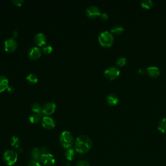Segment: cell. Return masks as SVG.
<instances>
[{"label": "cell", "mask_w": 166, "mask_h": 166, "mask_svg": "<svg viewBox=\"0 0 166 166\" xmlns=\"http://www.w3.org/2000/svg\"><path fill=\"white\" fill-rule=\"evenodd\" d=\"M92 147V142L90 137L82 134L79 136L75 143V149L80 154L87 153Z\"/></svg>", "instance_id": "cell-1"}, {"label": "cell", "mask_w": 166, "mask_h": 166, "mask_svg": "<svg viewBox=\"0 0 166 166\" xmlns=\"http://www.w3.org/2000/svg\"><path fill=\"white\" fill-rule=\"evenodd\" d=\"M124 31V27L121 25H115L110 30L112 33H114L116 35H119L122 33Z\"/></svg>", "instance_id": "cell-22"}, {"label": "cell", "mask_w": 166, "mask_h": 166, "mask_svg": "<svg viewBox=\"0 0 166 166\" xmlns=\"http://www.w3.org/2000/svg\"><path fill=\"white\" fill-rule=\"evenodd\" d=\"M147 73L149 74V76H151L153 78H156L159 77L160 74V69L157 67V66H149L146 70Z\"/></svg>", "instance_id": "cell-13"}, {"label": "cell", "mask_w": 166, "mask_h": 166, "mask_svg": "<svg viewBox=\"0 0 166 166\" xmlns=\"http://www.w3.org/2000/svg\"><path fill=\"white\" fill-rule=\"evenodd\" d=\"M158 129L163 133L166 132V118H163L159 121L158 124Z\"/></svg>", "instance_id": "cell-18"}, {"label": "cell", "mask_w": 166, "mask_h": 166, "mask_svg": "<svg viewBox=\"0 0 166 166\" xmlns=\"http://www.w3.org/2000/svg\"><path fill=\"white\" fill-rule=\"evenodd\" d=\"M86 14L88 18H95L98 17V16H100L101 12L97 7L92 5L87 8V9L86 11Z\"/></svg>", "instance_id": "cell-9"}, {"label": "cell", "mask_w": 166, "mask_h": 166, "mask_svg": "<svg viewBox=\"0 0 166 166\" xmlns=\"http://www.w3.org/2000/svg\"><path fill=\"white\" fill-rule=\"evenodd\" d=\"M42 119V118H41V114L37 113L31 114L29 117V121L32 123H38Z\"/></svg>", "instance_id": "cell-20"}, {"label": "cell", "mask_w": 166, "mask_h": 166, "mask_svg": "<svg viewBox=\"0 0 166 166\" xmlns=\"http://www.w3.org/2000/svg\"><path fill=\"white\" fill-rule=\"evenodd\" d=\"M53 51V47H51V46H44L43 48H42V52L44 55H49L51 54Z\"/></svg>", "instance_id": "cell-25"}, {"label": "cell", "mask_w": 166, "mask_h": 166, "mask_svg": "<svg viewBox=\"0 0 166 166\" xmlns=\"http://www.w3.org/2000/svg\"><path fill=\"white\" fill-rule=\"evenodd\" d=\"M99 44L103 47H110L114 43V38L112 33L110 31H105L102 32L98 38Z\"/></svg>", "instance_id": "cell-2"}, {"label": "cell", "mask_w": 166, "mask_h": 166, "mask_svg": "<svg viewBox=\"0 0 166 166\" xmlns=\"http://www.w3.org/2000/svg\"><path fill=\"white\" fill-rule=\"evenodd\" d=\"M17 47H18L17 42L12 38L7 39L5 41L4 48L5 51L8 53H12L15 51L16 49H17Z\"/></svg>", "instance_id": "cell-6"}, {"label": "cell", "mask_w": 166, "mask_h": 166, "mask_svg": "<svg viewBox=\"0 0 166 166\" xmlns=\"http://www.w3.org/2000/svg\"><path fill=\"white\" fill-rule=\"evenodd\" d=\"M40 161L46 166H52L55 164V159L53 155L47 153L42 154Z\"/></svg>", "instance_id": "cell-7"}, {"label": "cell", "mask_w": 166, "mask_h": 166, "mask_svg": "<svg viewBox=\"0 0 166 166\" xmlns=\"http://www.w3.org/2000/svg\"><path fill=\"white\" fill-rule=\"evenodd\" d=\"M153 2L152 0H143L141 3V5L144 9H150V8L153 6Z\"/></svg>", "instance_id": "cell-24"}, {"label": "cell", "mask_w": 166, "mask_h": 166, "mask_svg": "<svg viewBox=\"0 0 166 166\" xmlns=\"http://www.w3.org/2000/svg\"><path fill=\"white\" fill-rule=\"evenodd\" d=\"M42 125L46 129L51 130L55 127V121L49 116H44L42 119Z\"/></svg>", "instance_id": "cell-8"}, {"label": "cell", "mask_w": 166, "mask_h": 166, "mask_svg": "<svg viewBox=\"0 0 166 166\" xmlns=\"http://www.w3.org/2000/svg\"><path fill=\"white\" fill-rule=\"evenodd\" d=\"M65 156L68 161H72L74 158L76 157V152H75L74 149L71 148L68 149L65 153Z\"/></svg>", "instance_id": "cell-17"}, {"label": "cell", "mask_w": 166, "mask_h": 166, "mask_svg": "<svg viewBox=\"0 0 166 166\" xmlns=\"http://www.w3.org/2000/svg\"><path fill=\"white\" fill-rule=\"evenodd\" d=\"M31 110L34 113H37L39 114H41L42 113V108L41 106L37 103H34L32 104Z\"/></svg>", "instance_id": "cell-23"}, {"label": "cell", "mask_w": 166, "mask_h": 166, "mask_svg": "<svg viewBox=\"0 0 166 166\" xmlns=\"http://www.w3.org/2000/svg\"><path fill=\"white\" fill-rule=\"evenodd\" d=\"M7 90L8 92H9L10 94H12L14 92V87L13 86H9V87H8L7 88Z\"/></svg>", "instance_id": "cell-31"}, {"label": "cell", "mask_w": 166, "mask_h": 166, "mask_svg": "<svg viewBox=\"0 0 166 166\" xmlns=\"http://www.w3.org/2000/svg\"><path fill=\"white\" fill-rule=\"evenodd\" d=\"M18 153L14 150L6 151L3 156V160L7 165H13L18 160Z\"/></svg>", "instance_id": "cell-4"}, {"label": "cell", "mask_w": 166, "mask_h": 166, "mask_svg": "<svg viewBox=\"0 0 166 166\" xmlns=\"http://www.w3.org/2000/svg\"><path fill=\"white\" fill-rule=\"evenodd\" d=\"M120 74V70L118 68L115 67V66H112V67L107 68L104 72L105 77L109 80H114L116 78H118Z\"/></svg>", "instance_id": "cell-5"}, {"label": "cell", "mask_w": 166, "mask_h": 166, "mask_svg": "<svg viewBox=\"0 0 166 166\" xmlns=\"http://www.w3.org/2000/svg\"><path fill=\"white\" fill-rule=\"evenodd\" d=\"M12 3L14 4L16 6L21 7L22 5V3L24 2L23 0H12Z\"/></svg>", "instance_id": "cell-28"}, {"label": "cell", "mask_w": 166, "mask_h": 166, "mask_svg": "<svg viewBox=\"0 0 166 166\" xmlns=\"http://www.w3.org/2000/svg\"><path fill=\"white\" fill-rule=\"evenodd\" d=\"M106 101L108 104L110 106H115L118 104L119 101V98L117 95L114 94H110L106 97Z\"/></svg>", "instance_id": "cell-15"}, {"label": "cell", "mask_w": 166, "mask_h": 166, "mask_svg": "<svg viewBox=\"0 0 166 166\" xmlns=\"http://www.w3.org/2000/svg\"><path fill=\"white\" fill-rule=\"evenodd\" d=\"M18 35V32L17 31H14L12 32V38L15 39V38H16Z\"/></svg>", "instance_id": "cell-32"}, {"label": "cell", "mask_w": 166, "mask_h": 166, "mask_svg": "<svg viewBox=\"0 0 166 166\" xmlns=\"http://www.w3.org/2000/svg\"><path fill=\"white\" fill-rule=\"evenodd\" d=\"M23 149H22V148H20V147H19L18 149V151H17V153H20V154H21V153H22V152H23Z\"/></svg>", "instance_id": "cell-33"}, {"label": "cell", "mask_w": 166, "mask_h": 166, "mask_svg": "<svg viewBox=\"0 0 166 166\" xmlns=\"http://www.w3.org/2000/svg\"><path fill=\"white\" fill-rule=\"evenodd\" d=\"M56 110V104L53 102H49L46 103L42 107V114L46 115L53 114Z\"/></svg>", "instance_id": "cell-10"}, {"label": "cell", "mask_w": 166, "mask_h": 166, "mask_svg": "<svg viewBox=\"0 0 166 166\" xmlns=\"http://www.w3.org/2000/svg\"><path fill=\"white\" fill-rule=\"evenodd\" d=\"M41 151L38 148H34L32 150L31 153V156L32 160L34 161H37L38 162L40 160V157H41Z\"/></svg>", "instance_id": "cell-16"}, {"label": "cell", "mask_w": 166, "mask_h": 166, "mask_svg": "<svg viewBox=\"0 0 166 166\" xmlns=\"http://www.w3.org/2000/svg\"><path fill=\"white\" fill-rule=\"evenodd\" d=\"M28 55L31 59L37 60L42 56V51L38 47H32L29 49Z\"/></svg>", "instance_id": "cell-11"}, {"label": "cell", "mask_w": 166, "mask_h": 166, "mask_svg": "<svg viewBox=\"0 0 166 166\" xmlns=\"http://www.w3.org/2000/svg\"><path fill=\"white\" fill-rule=\"evenodd\" d=\"M27 166H42L41 164H40L39 162L37 161H34V160H31L29 164H28Z\"/></svg>", "instance_id": "cell-30"}, {"label": "cell", "mask_w": 166, "mask_h": 166, "mask_svg": "<svg viewBox=\"0 0 166 166\" xmlns=\"http://www.w3.org/2000/svg\"><path fill=\"white\" fill-rule=\"evenodd\" d=\"M76 166H90V164L86 160H81L77 163Z\"/></svg>", "instance_id": "cell-27"}, {"label": "cell", "mask_w": 166, "mask_h": 166, "mask_svg": "<svg viewBox=\"0 0 166 166\" xmlns=\"http://www.w3.org/2000/svg\"><path fill=\"white\" fill-rule=\"evenodd\" d=\"M9 86V80H8V79L4 76H0V93L7 90Z\"/></svg>", "instance_id": "cell-14"}, {"label": "cell", "mask_w": 166, "mask_h": 166, "mask_svg": "<svg viewBox=\"0 0 166 166\" xmlns=\"http://www.w3.org/2000/svg\"><path fill=\"white\" fill-rule=\"evenodd\" d=\"M26 79H27V81L31 83V84H36V83H37L38 81L37 76L34 73L29 74L26 77Z\"/></svg>", "instance_id": "cell-21"}, {"label": "cell", "mask_w": 166, "mask_h": 166, "mask_svg": "<svg viewBox=\"0 0 166 166\" xmlns=\"http://www.w3.org/2000/svg\"><path fill=\"white\" fill-rule=\"evenodd\" d=\"M35 43L40 47L44 46L47 43V38L43 33H38L34 38Z\"/></svg>", "instance_id": "cell-12"}, {"label": "cell", "mask_w": 166, "mask_h": 166, "mask_svg": "<svg viewBox=\"0 0 166 166\" xmlns=\"http://www.w3.org/2000/svg\"><path fill=\"white\" fill-rule=\"evenodd\" d=\"M10 143L12 147L16 148V149H18L20 147V138L17 136H12L10 140Z\"/></svg>", "instance_id": "cell-19"}, {"label": "cell", "mask_w": 166, "mask_h": 166, "mask_svg": "<svg viewBox=\"0 0 166 166\" xmlns=\"http://www.w3.org/2000/svg\"><path fill=\"white\" fill-rule=\"evenodd\" d=\"M127 62V59L125 57H120L119 59L117 60V62H116V63H117V64L120 66H123L124 64H126Z\"/></svg>", "instance_id": "cell-26"}, {"label": "cell", "mask_w": 166, "mask_h": 166, "mask_svg": "<svg viewBox=\"0 0 166 166\" xmlns=\"http://www.w3.org/2000/svg\"><path fill=\"white\" fill-rule=\"evenodd\" d=\"M60 144L65 149H70L73 144V138L69 131H64L60 136Z\"/></svg>", "instance_id": "cell-3"}, {"label": "cell", "mask_w": 166, "mask_h": 166, "mask_svg": "<svg viewBox=\"0 0 166 166\" xmlns=\"http://www.w3.org/2000/svg\"><path fill=\"white\" fill-rule=\"evenodd\" d=\"M100 18H101V19L102 20L105 21V20H107L109 18V14H108L107 13H106V12H102L100 14Z\"/></svg>", "instance_id": "cell-29"}]
</instances>
